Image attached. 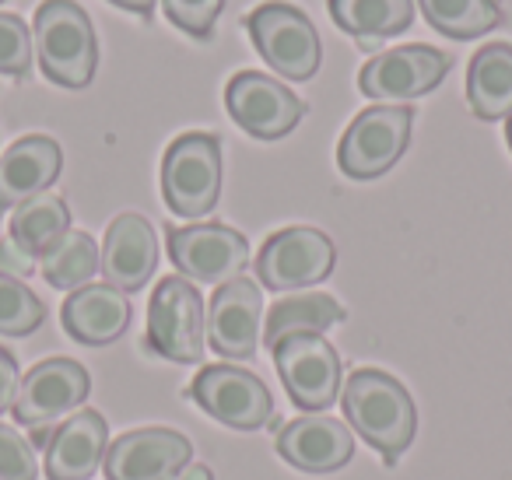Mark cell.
Wrapping results in <instances>:
<instances>
[{
	"instance_id": "cell-14",
	"label": "cell",
	"mask_w": 512,
	"mask_h": 480,
	"mask_svg": "<svg viewBox=\"0 0 512 480\" xmlns=\"http://www.w3.org/2000/svg\"><path fill=\"white\" fill-rule=\"evenodd\" d=\"M193 445L172 428H137L109 442L102 470L109 480H176L190 466Z\"/></svg>"
},
{
	"instance_id": "cell-29",
	"label": "cell",
	"mask_w": 512,
	"mask_h": 480,
	"mask_svg": "<svg viewBox=\"0 0 512 480\" xmlns=\"http://www.w3.org/2000/svg\"><path fill=\"white\" fill-rule=\"evenodd\" d=\"M165 18H169L176 29H183L193 39H207L214 32L225 0H162Z\"/></svg>"
},
{
	"instance_id": "cell-20",
	"label": "cell",
	"mask_w": 512,
	"mask_h": 480,
	"mask_svg": "<svg viewBox=\"0 0 512 480\" xmlns=\"http://www.w3.org/2000/svg\"><path fill=\"white\" fill-rule=\"evenodd\" d=\"M67 337L85 347H106L120 340L130 326V302L113 284H85L71 291V298L60 309Z\"/></svg>"
},
{
	"instance_id": "cell-25",
	"label": "cell",
	"mask_w": 512,
	"mask_h": 480,
	"mask_svg": "<svg viewBox=\"0 0 512 480\" xmlns=\"http://www.w3.org/2000/svg\"><path fill=\"white\" fill-rule=\"evenodd\" d=\"M421 15L435 32L446 39L467 43L502 25V4L498 0H418Z\"/></svg>"
},
{
	"instance_id": "cell-17",
	"label": "cell",
	"mask_w": 512,
	"mask_h": 480,
	"mask_svg": "<svg viewBox=\"0 0 512 480\" xmlns=\"http://www.w3.org/2000/svg\"><path fill=\"white\" fill-rule=\"evenodd\" d=\"M158 267V239L155 228L141 214H120L113 225L106 228V242H102V274L106 284L127 291H141L151 281Z\"/></svg>"
},
{
	"instance_id": "cell-19",
	"label": "cell",
	"mask_w": 512,
	"mask_h": 480,
	"mask_svg": "<svg viewBox=\"0 0 512 480\" xmlns=\"http://www.w3.org/2000/svg\"><path fill=\"white\" fill-rule=\"evenodd\" d=\"M278 452L295 470L334 473L351 463L355 438L334 417H295L278 431Z\"/></svg>"
},
{
	"instance_id": "cell-23",
	"label": "cell",
	"mask_w": 512,
	"mask_h": 480,
	"mask_svg": "<svg viewBox=\"0 0 512 480\" xmlns=\"http://www.w3.org/2000/svg\"><path fill=\"white\" fill-rule=\"evenodd\" d=\"M330 18L341 32L362 39H390L411 29L414 0H330Z\"/></svg>"
},
{
	"instance_id": "cell-33",
	"label": "cell",
	"mask_w": 512,
	"mask_h": 480,
	"mask_svg": "<svg viewBox=\"0 0 512 480\" xmlns=\"http://www.w3.org/2000/svg\"><path fill=\"white\" fill-rule=\"evenodd\" d=\"M116 8L130 11V15H141V18H151L155 15V0H109Z\"/></svg>"
},
{
	"instance_id": "cell-30",
	"label": "cell",
	"mask_w": 512,
	"mask_h": 480,
	"mask_svg": "<svg viewBox=\"0 0 512 480\" xmlns=\"http://www.w3.org/2000/svg\"><path fill=\"white\" fill-rule=\"evenodd\" d=\"M36 449L18 435V428L0 424V480H36Z\"/></svg>"
},
{
	"instance_id": "cell-5",
	"label": "cell",
	"mask_w": 512,
	"mask_h": 480,
	"mask_svg": "<svg viewBox=\"0 0 512 480\" xmlns=\"http://www.w3.org/2000/svg\"><path fill=\"white\" fill-rule=\"evenodd\" d=\"M246 29L256 53L285 81H309L320 71V32L292 4H278V0L260 4L256 11H249Z\"/></svg>"
},
{
	"instance_id": "cell-8",
	"label": "cell",
	"mask_w": 512,
	"mask_h": 480,
	"mask_svg": "<svg viewBox=\"0 0 512 480\" xmlns=\"http://www.w3.org/2000/svg\"><path fill=\"white\" fill-rule=\"evenodd\" d=\"M274 365L285 393L302 410H327L341 396V354L323 333H292L274 347Z\"/></svg>"
},
{
	"instance_id": "cell-28",
	"label": "cell",
	"mask_w": 512,
	"mask_h": 480,
	"mask_svg": "<svg viewBox=\"0 0 512 480\" xmlns=\"http://www.w3.org/2000/svg\"><path fill=\"white\" fill-rule=\"evenodd\" d=\"M32 71V29L25 18L0 15V74L25 78Z\"/></svg>"
},
{
	"instance_id": "cell-3",
	"label": "cell",
	"mask_w": 512,
	"mask_h": 480,
	"mask_svg": "<svg viewBox=\"0 0 512 480\" xmlns=\"http://www.w3.org/2000/svg\"><path fill=\"white\" fill-rule=\"evenodd\" d=\"M148 347L176 365H200L207 347V312L193 281L169 274L151 291Z\"/></svg>"
},
{
	"instance_id": "cell-2",
	"label": "cell",
	"mask_w": 512,
	"mask_h": 480,
	"mask_svg": "<svg viewBox=\"0 0 512 480\" xmlns=\"http://www.w3.org/2000/svg\"><path fill=\"white\" fill-rule=\"evenodd\" d=\"M36 57L60 88H88L99 67L92 18L74 0H43L36 11Z\"/></svg>"
},
{
	"instance_id": "cell-27",
	"label": "cell",
	"mask_w": 512,
	"mask_h": 480,
	"mask_svg": "<svg viewBox=\"0 0 512 480\" xmlns=\"http://www.w3.org/2000/svg\"><path fill=\"white\" fill-rule=\"evenodd\" d=\"M46 305L36 298V291L22 281L0 270V333L4 337H29L43 326Z\"/></svg>"
},
{
	"instance_id": "cell-11",
	"label": "cell",
	"mask_w": 512,
	"mask_h": 480,
	"mask_svg": "<svg viewBox=\"0 0 512 480\" xmlns=\"http://www.w3.org/2000/svg\"><path fill=\"white\" fill-rule=\"evenodd\" d=\"M169 256L176 263L179 277L200 284H225L246 270L249 242L242 232L218 221L169 228Z\"/></svg>"
},
{
	"instance_id": "cell-35",
	"label": "cell",
	"mask_w": 512,
	"mask_h": 480,
	"mask_svg": "<svg viewBox=\"0 0 512 480\" xmlns=\"http://www.w3.org/2000/svg\"><path fill=\"white\" fill-rule=\"evenodd\" d=\"M505 141H509V151H512V113H509V120H505Z\"/></svg>"
},
{
	"instance_id": "cell-13",
	"label": "cell",
	"mask_w": 512,
	"mask_h": 480,
	"mask_svg": "<svg viewBox=\"0 0 512 480\" xmlns=\"http://www.w3.org/2000/svg\"><path fill=\"white\" fill-rule=\"evenodd\" d=\"M92 393V379L74 358H46L22 379L15 396V421L22 428L43 431L60 414H71Z\"/></svg>"
},
{
	"instance_id": "cell-24",
	"label": "cell",
	"mask_w": 512,
	"mask_h": 480,
	"mask_svg": "<svg viewBox=\"0 0 512 480\" xmlns=\"http://www.w3.org/2000/svg\"><path fill=\"white\" fill-rule=\"evenodd\" d=\"M344 305L330 295H295V298H281L271 312H267V326H264V344L278 347L285 337L292 333H327L330 326L344 323Z\"/></svg>"
},
{
	"instance_id": "cell-18",
	"label": "cell",
	"mask_w": 512,
	"mask_h": 480,
	"mask_svg": "<svg viewBox=\"0 0 512 480\" xmlns=\"http://www.w3.org/2000/svg\"><path fill=\"white\" fill-rule=\"evenodd\" d=\"M109 449V424L99 410H78L46 442V477L92 480Z\"/></svg>"
},
{
	"instance_id": "cell-36",
	"label": "cell",
	"mask_w": 512,
	"mask_h": 480,
	"mask_svg": "<svg viewBox=\"0 0 512 480\" xmlns=\"http://www.w3.org/2000/svg\"><path fill=\"white\" fill-rule=\"evenodd\" d=\"M0 4H4V0H0Z\"/></svg>"
},
{
	"instance_id": "cell-4",
	"label": "cell",
	"mask_w": 512,
	"mask_h": 480,
	"mask_svg": "<svg viewBox=\"0 0 512 480\" xmlns=\"http://www.w3.org/2000/svg\"><path fill=\"white\" fill-rule=\"evenodd\" d=\"M165 204L179 218H204L221 197V141L214 134H183L162 162Z\"/></svg>"
},
{
	"instance_id": "cell-10",
	"label": "cell",
	"mask_w": 512,
	"mask_h": 480,
	"mask_svg": "<svg viewBox=\"0 0 512 480\" xmlns=\"http://www.w3.org/2000/svg\"><path fill=\"white\" fill-rule=\"evenodd\" d=\"M225 109L256 141H278V137L292 134L306 116V102L288 92L285 81L256 71H239L228 81Z\"/></svg>"
},
{
	"instance_id": "cell-15",
	"label": "cell",
	"mask_w": 512,
	"mask_h": 480,
	"mask_svg": "<svg viewBox=\"0 0 512 480\" xmlns=\"http://www.w3.org/2000/svg\"><path fill=\"white\" fill-rule=\"evenodd\" d=\"M260 319H264L260 288L249 277L225 281L214 291L211 309H207V344L228 361L253 358L256 347L264 344Z\"/></svg>"
},
{
	"instance_id": "cell-32",
	"label": "cell",
	"mask_w": 512,
	"mask_h": 480,
	"mask_svg": "<svg viewBox=\"0 0 512 480\" xmlns=\"http://www.w3.org/2000/svg\"><path fill=\"white\" fill-rule=\"evenodd\" d=\"M0 270H4V274H11V277H25V274H32V270H36V260H29V256H25L15 242L4 239V242H0Z\"/></svg>"
},
{
	"instance_id": "cell-16",
	"label": "cell",
	"mask_w": 512,
	"mask_h": 480,
	"mask_svg": "<svg viewBox=\"0 0 512 480\" xmlns=\"http://www.w3.org/2000/svg\"><path fill=\"white\" fill-rule=\"evenodd\" d=\"M60 169H64V151L53 137L32 134L15 141L0 155V214L46 193L60 179Z\"/></svg>"
},
{
	"instance_id": "cell-31",
	"label": "cell",
	"mask_w": 512,
	"mask_h": 480,
	"mask_svg": "<svg viewBox=\"0 0 512 480\" xmlns=\"http://www.w3.org/2000/svg\"><path fill=\"white\" fill-rule=\"evenodd\" d=\"M18 386H22V375H18V361L11 351L0 347V414L15 407Z\"/></svg>"
},
{
	"instance_id": "cell-1",
	"label": "cell",
	"mask_w": 512,
	"mask_h": 480,
	"mask_svg": "<svg viewBox=\"0 0 512 480\" xmlns=\"http://www.w3.org/2000/svg\"><path fill=\"white\" fill-rule=\"evenodd\" d=\"M341 407L348 424L386 459L397 463L414 442L418 431V410L404 386L379 368H358L348 375L341 393Z\"/></svg>"
},
{
	"instance_id": "cell-22",
	"label": "cell",
	"mask_w": 512,
	"mask_h": 480,
	"mask_svg": "<svg viewBox=\"0 0 512 480\" xmlns=\"http://www.w3.org/2000/svg\"><path fill=\"white\" fill-rule=\"evenodd\" d=\"M67 232H71V207H67V200L53 197V193H39V197L25 200L22 207H15L8 239L29 260H43Z\"/></svg>"
},
{
	"instance_id": "cell-6",
	"label": "cell",
	"mask_w": 512,
	"mask_h": 480,
	"mask_svg": "<svg viewBox=\"0 0 512 480\" xmlns=\"http://www.w3.org/2000/svg\"><path fill=\"white\" fill-rule=\"evenodd\" d=\"M411 106H369L351 120L337 144V165L348 179H379L404 158L411 141Z\"/></svg>"
},
{
	"instance_id": "cell-7",
	"label": "cell",
	"mask_w": 512,
	"mask_h": 480,
	"mask_svg": "<svg viewBox=\"0 0 512 480\" xmlns=\"http://www.w3.org/2000/svg\"><path fill=\"white\" fill-rule=\"evenodd\" d=\"M337 249L330 235L320 228L295 225L285 232H274L256 253V277L271 291L313 288L334 274Z\"/></svg>"
},
{
	"instance_id": "cell-26",
	"label": "cell",
	"mask_w": 512,
	"mask_h": 480,
	"mask_svg": "<svg viewBox=\"0 0 512 480\" xmlns=\"http://www.w3.org/2000/svg\"><path fill=\"white\" fill-rule=\"evenodd\" d=\"M46 284L57 291H78L92 284V277L102 270V253L88 232H67L50 253L39 260Z\"/></svg>"
},
{
	"instance_id": "cell-12",
	"label": "cell",
	"mask_w": 512,
	"mask_h": 480,
	"mask_svg": "<svg viewBox=\"0 0 512 480\" xmlns=\"http://www.w3.org/2000/svg\"><path fill=\"white\" fill-rule=\"evenodd\" d=\"M453 67V57L432 46H397L386 50L379 57H372L369 64L358 71V88L365 99L372 102H407L428 95L432 88L442 85V78Z\"/></svg>"
},
{
	"instance_id": "cell-21",
	"label": "cell",
	"mask_w": 512,
	"mask_h": 480,
	"mask_svg": "<svg viewBox=\"0 0 512 480\" xmlns=\"http://www.w3.org/2000/svg\"><path fill=\"white\" fill-rule=\"evenodd\" d=\"M470 113L484 123L509 120L512 113V46L491 43L474 53L467 67Z\"/></svg>"
},
{
	"instance_id": "cell-34",
	"label": "cell",
	"mask_w": 512,
	"mask_h": 480,
	"mask_svg": "<svg viewBox=\"0 0 512 480\" xmlns=\"http://www.w3.org/2000/svg\"><path fill=\"white\" fill-rule=\"evenodd\" d=\"M176 480H214V473L207 470V466H186V470L179 473Z\"/></svg>"
},
{
	"instance_id": "cell-9",
	"label": "cell",
	"mask_w": 512,
	"mask_h": 480,
	"mask_svg": "<svg viewBox=\"0 0 512 480\" xmlns=\"http://www.w3.org/2000/svg\"><path fill=\"white\" fill-rule=\"evenodd\" d=\"M190 400L204 414H211L214 421H221L225 428L235 431H260L274 417L271 389L256 379L253 372H242V368L232 365L200 368L190 386Z\"/></svg>"
}]
</instances>
